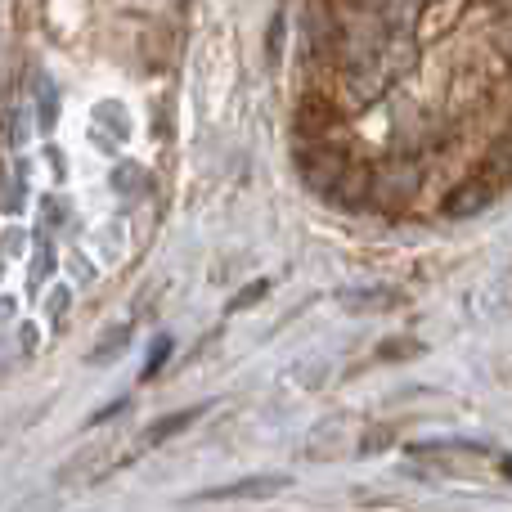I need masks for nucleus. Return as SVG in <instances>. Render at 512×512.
<instances>
[{
	"label": "nucleus",
	"instance_id": "nucleus-1",
	"mask_svg": "<svg viewBox=\"0 0 512 512\" xmlns=\"http://www.w3.org/2000/svg\"><path fill=\"white\" fill-rule=\"evenodd\" d=\"M288 486V477H248V481H234V486H216V490H198L194 504H207V499H270Z\"/></svg>",
	"mask_w": 512,
	"mask_h": 512
},
{
	"label": "nucleus",
	"instance_id": "nucleus-4",
	"mask_svg": "<svg viewBox=\"0 0 512 512\" xmlns=\"http://www.w3.org/2000/svg\"><path fill=\"white\" fill-rule=\"evenodd\" d=\"M265 288H270V283H256L252 292H243V297L234 301V310H243V306H248V301H261V297H265Z\"/></svg>",
	"mask_w": 512,
	"mask_h": 512
},
{
	"label": "nucleus",
	"instance_id": "nucleus-3",
	"mask_svg": "<svg viewBox=\"0 0 512 512\" xmlns=\"http://www.w3.org/2000/svg\"><path fill=\"white\" fill-rule=\"evenodd\" d=\"M171 355V342L167 337H158V342H153V355H149V369H144V378H153V373L162 369V360H167Z\"/></svg>",
	"mask_w": 512,
	"mask_h": 512
},
{
	"label": "nucleus",
	"instance_id": "nucleus-2",
	"mask_svg": "<svg viewBox=\"0 0 512 512\" xmlns=\"http://www.w3.org/2000/svg\"><path fill=\"white\" fill-rule=\"evenodd\" d=\"M198 414H203V405H194V409H180V414H167V418H162V423H153L149 432H144V441H140V445H144V450H153V445L171 441V436H176V432H185V427L194 423Z\"/></svg>",
	"mask_w": 512,
	"mask_h": 512
}]
</instances>
